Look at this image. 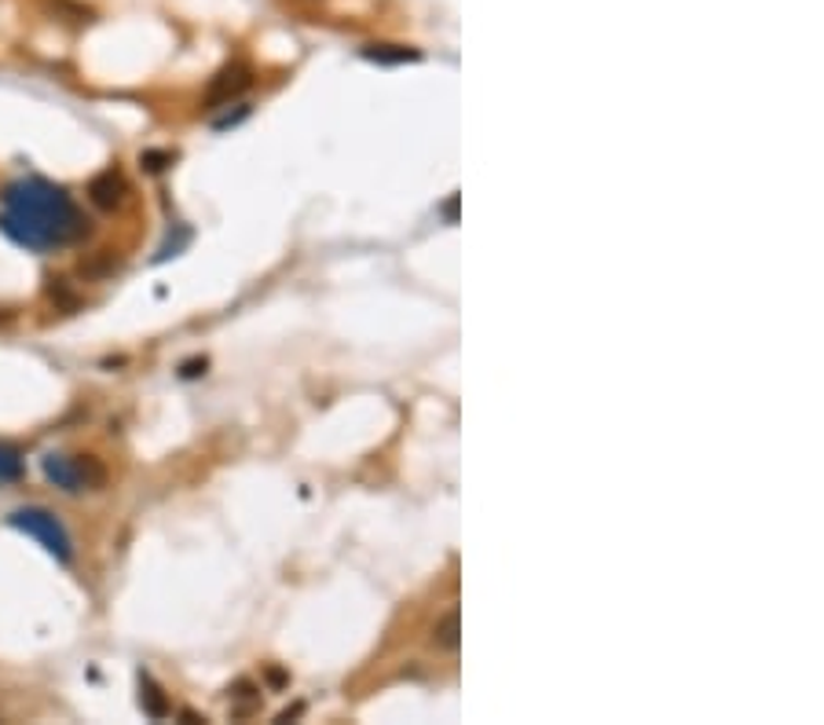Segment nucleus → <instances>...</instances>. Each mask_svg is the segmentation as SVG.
Listing matches in <instances>:
<instances>
[{
	"label": "nucleus",
	"mask_w": 824,
	"mask_h": 725,
	"mask_svg": "<svg viewBox=\"0 0 824 725\" xmlns=\"http://www.w3.org/2000/svg\"><path fill=\"white\" fill-rule=\"evenodd\" d=\"M0 231L19 246L48 253L88 235V220L63 187L41 180V176H22L4 187Z\"/></svg>",
	"instance_id": "nucleus-1"
},
{
	"label": "nucleus",
	"mask_w": 824,
	"mask_h": 725,
	"mask_svg": "<svg viewBox=\"0 0 824 725\" xmlns=\"http://www.w3.org/2000/svg\"><path fill=\"white\" fill-rule=\"evenodd\" d=\"M41 469H44V480L55 483V488H63V491H70V494L96 491L107 483L103 461L92 458V455H44Z\"/></svg>",
	"instance_id": "nucleus-2"
},
{
	"label": "nucleus",
	"mask_w": 824,
	"mask_h": 725,
	"mask_svg": "<svg viewBox=\"0 0 824 725\" xmlns=\"http://www.w3.org/2000/svg\"><path fill=\"white\" fill-rule=\"evenodd\" d=\"M11 527H19V532H26L30 538H37V543L48 549L55 560H63V565H70L74 560V543H70V532L63 527V521L48 510H41V505H26V510H15L8 516Z\"/></svg>",
	"instance_id": "nucleus-3"
},
{
	"label": "nucleus",
	"mask_w": 824,
	"mask_h": 725,
	"mask_svg": "<svg viewBox=\"0 0 824 725\" xmlns=\"http://www.w3.org/2000/svg\"><path fill=\"white\" fill-rule=\"evenodd\" d=\"M88 198L99 205V209H114L121 205V198H125V180H121V172L107 169L99 172L92 183H88Z\"/></svg>",
	"instance_id": "nucleus-4"
},
{
	"label": "nucleus",
	"mask_w": 824,
	"mask_h": 725,
	"mask_svg": "<svg viewBox=\"0 0 824 725\" xmlns=\"http://www.w3.org/2000/svg\"><path fill=\"white\" fill-rule=\"evenodd\" d=\"M22 477V455L19 447H11L0 439V483H15Z\"/></svg>",
	"instance_id": "nucleus-5"
},
{
	"label": "nucleus",
	"mask_w": 824,
	"mask_h": 725,
	"mask_svg": "<svg viewBox=\"0 0 824 725\" xmlns=\"http://www.w3.org/2000/svg\"><path fill=\"white\" fill-rule=\"evenodd\" d=\"M246 85H249V70H246V66H231V70L220 74V81L213 85V99L216 96H235L238 88H246Z\"/></svg>",
	"instance_id": "nucleus-6"
},
{
	"label": "nucleus",
	"mask_w": 824,
	"mask_h": 725,
	"mask_svg": "<svg viewBox=\"0 0 824 725\" xmlns=\"http://www.w3.org/2000/svg\"><path fill=\"white\" fill-rule=\"evenodd\" d=\"M367 55H370V59H381V63L414 59V52H407V48H400V52H389V44H385V48H378V44H374V48H367Z\"/></svg>",
	"instance_id": "nucleus-7"
},
{
	"label": "nucleus",
	"mask_w": 824,
	"mask_h": 725,
	"mask_svg": "<svg viewBox=\"0 0 824 725\" xmlns=\"http://www.w3.org/2000/svg\"><path fill=\"white\" fill-rule=\"evenodd\" d=\"M143 689H147V711H151V714H165V700L158 696L162 689H154L151 678H143Z\"/></svg>",
	"instance_id": "nucleus-8"
},
{
	"label": "nucleus",
	"mask_w": 824,
	"mask_h": 725,
	"mask_svg": "<svg viewBox=\"0 0 824 725\" xmlns=\"http://www.w3.org/2000/svg\"><path fill=\"white\" fill-rule=\"evenodd\" d=\"M439 642H444L447 648H455V645H458V615H447L444 631H439Z\"/></svg>",
	"instance_id": "nucleus-9"
}]
</instances>
